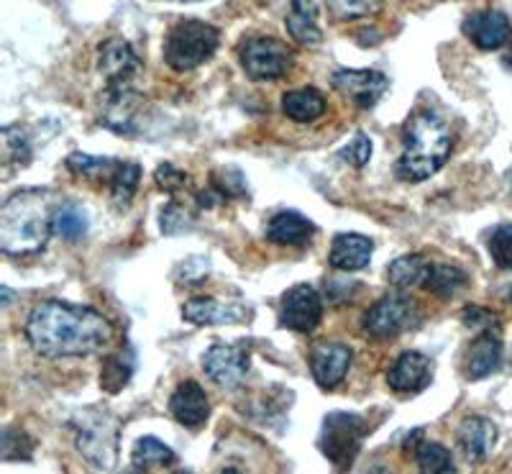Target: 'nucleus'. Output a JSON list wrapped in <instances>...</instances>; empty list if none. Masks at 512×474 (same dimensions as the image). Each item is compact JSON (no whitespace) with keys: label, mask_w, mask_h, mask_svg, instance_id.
I'll list each match as a JSON object with an SVG mask.
<instances>
[{"label":"nucleus","mask_w":512,"mask_h":474,"mask_svg":"<svg viewBox=\"0 0 512 474\" xmlns=\"http://www.w3.org/2000/svg\"><path fill=\"white\" fill-rule=\"evenodd\" d=\"M113 336L103 313L88 305L44 300L26 318V339L41 357H88L100 352Z\"/></svg>","instance_id":"f257e3e1"},{"label":"nucleus","mask_w":512,"mask_h":474,"mask_svg":"<svg viewBox=\"0 0 512 474\" xmlns=\"http://www.w3.org/2000/svg\"><path fill=\"white\" fill-rule=\"evenodd\" d=\"M54 205L49 190H21L0 208V249L13 257L44 249L52 231Z\"/></svg>","instance_id":"f03ea898"},{"label":"nucleus","mask_w":512,"mask_h":474,"mask_svg":"<svg viewBox=\"0 0 512 474\" xmlns=\"http://www.w3.org/2000/svg\"><path fill=\"white\" fill-rule=\"evenodd\" d=\"M454 147L448 123L433 111H418L402 129V154L395 172L405 182H423L446 164Z\"/></svg>","instance_id":"7ed1b4c3"},{"label":"nucleus","mask_w":512,"mask_h":474,"mask_svg":"<svg viewBox=\"0 0 512 474\" xmlns=\"http://www.w3.org/2000/svg\"><path fill=\"white\" fill-rule=\"evenodd\" d=\"M75 444L90 467L98 472H113L118 464V439H121V421L113 410L103 405L82 408L72 416Z\"/></svg>","instance_id":"20e7f679"},{"label":"nucleus","mask_w":512,"mask_h":474,"mask_svg":"<svg viewBox=\"0 0 512 474\" xmlns=\"http://www.w3.org/2000/svg\"><path fill=\"white\" fill-rule=\"evenodd\" d=\"M221 44L216 26L187 18L169 29L164 41V62L175 72H190L205 65Z\"/></svg>","instance_id":"39448f33"},{"label":"nucleus","mask_w":512,"mask_h":474,"mask_svg":"<svg viewBox=\"0 0 512 474\" xmlns=\"http://www.w3.org/2000/svg\"><path fill=\"white\" fill-rule=\"evenodd\" d=\"M367 431V421L356 413H346V410H336V413H328L323 418L318 446L338 474L349 472L354 467Z\"/></svg>","instance_id":"423d86ee"},{"label":"nucleus","mask_w":512,"mask_h":474,"mask_svg":"<svg viewBox=\"0 0 512 474\" xmlns=\"http://www.w3.org/2000/svg\"><path fill=\"white\" fill-rule=\"evenodd\" d=\"M420 318V305L410 295H384L364 313V331L374 339H395L418 326Z\"/></svg>","instance_id":"0eeeda50"},{"label":"nucleus","mask_w":512,"mask_h":474,"mask_svg":"<svg viewBox=\"0 0 512 474\" xmlns=\"http://www.w3.org/2000/svg\"><path fill=\"white\" fill-rule=\"evenodd\" d=\"M241 67L251 80H277L292 67V49L280 39L256 36L241 47Z\"/></svg>","instance_id":"6e6552de"},{"label":"nucleus","mask_w":512,"mask_h":474,"mask_svg":"<svg viewBox=\"0 0 512 474\" xmlns=\"http://www.w3.org/2000/svg\"><path fill=\"white\" fill-rule=\"evenodd\" d=\"M251 367L249 349L244 344H213L203 357V369L218 387L236 390L246 380Z\"/></svg>","instance_id":"1a4fd4ad"},{"label":"nucleus","mask_w":512,"mask_h":474,"mask_svg":"<svg viewBox=\"0 0 512 474\" xmlns=\"http://www.w3.org/2000/svg\"><path fill=\"white\" fill-rule=\"evenodd\" d=\"M98 72L105 77L108 88H128L141 72V59L126 39L103 41L98 49Z\"/></svg>","instance_id":"9d476101"},{"label":"nucleus","mask_w":512,"mask_h":474,"mask_svg":"<svg viewBox=\"0 0 512 474\" xmlns=\"http://www.w3.org/2000/svg\"><path fill=\"white\" fill-rule=\"evenodd\" d=\"M323 318V300L310 285H295L287 290L282 298L280 321L285 328H292L297 334H310L315 331Z\"/></svg>","instance_id":"9b49d317"},{"label":"nucleus","mask_w":512,"mask_h":474,"mask_svg":"<svg viewBox=\"0 0 512 474\" xmlns=\"http://www.w3.org/2000/svg\"><path fill=\"white\" fill-rule=\"evenodd\" d=\"M331 82L359 108H374L390 88V80L377 70H336Z\"/></svg>","instance_id":"f8f14e48"},{"label":"nucleus","mask_w":512,"mask_h":474,"mask_svg":"<svg viewBox=\"0 0 512 474\" xmlns=\"http://www.w3.org/2000/svg\"><path fill=\"white\" fill-rule=\"evenodd\" d=\"M351 349L338 341H320L310 352V372L323 390H333L344 382L351 367Z\"/></svg>","instance_id":"ddd939ff"},{"label":"nucleus","mask_w":512,"mask_h":474,"mask_svg":"<svg viewBox=\"0 0 512 474\" xmlns=\"http://www.w3.org/2000/svg\"><path fill=\"white\" fill-rule=\"evenodd\" d=\"M461 31L482 52H495L510 41L512 24L502 11H477L464 18Z\"/></svg>","instance_id":"4468645a"},{"label":"nucleus","mask_w":512,"mask_h":474,"mask_svg":"<svg viewBox=\"0 0 512 474\" xmlns=\"http://www.w3.org/2000/svg\"><path fill=\"white\" fill-rule=\"evenodd\" d=\"M139 106L141 98L131 85L128 88H108L105 90L103 111H100V123L111 131H118V134H134Z\"/></svg>","instance_id":"2eb2a0df"},{"label":"nucleus","mask_w":512,"mask_h":474,"mask_svg":"<svg viewBox=\"0 0 512 474\" xmlns=\"http://www.w3.org/2000/svg\"><path fill=\"white\" fill-rule=\"evenodd\" d=\"M431 382V362L420 352H405L395 359L387 372V385L402 395H413L425 390Z\"/></svg>","instance_id":"dca6fc26"},{"label":"nucleus","mask_w":512,"mask_h":474,"mask_svg":"<svg viewBox=\"0 0 512 474\" xmlns=\"http://www.w3.org/2000/svg\"><path fill=\"white\" fill-rule=\"evenodd\" d=\"M169 413L187 428H200L210 416V403L203 387L195 380H185L169 398Z\"/></svg>","instance_id":"f3484780"},{"label":"nucleus","mask_w":512,"mask_h":474,"mask_svg":"<svg viewBox=\"0 0 512 474\" xmlns=\"http://www.w3.org/2000/svg\"><path fill=\"white\" fill-rule=\"evenodd\" d=\"M456 439L469 462H484L489 451L495 449L497 426L484 416H469L461 421Z\"/></svg>","instance_id":"a211bd4d"},{"label":"nucleus","mask_w":512,"mask_h":474,"mask_svg":"<svg viewBox=\"0 0 512 474\" xmlns=\"http://www.w3.org/2000/svg\"><path fill=\"white\" fill-rule=\"evenodd\" d=\"M502 362V341L497 328H487L474 339L466 354V377L469 380H484L500 369Z\"/></svg>","instance_id":"6ab92c4d"},{"label":"nucleus","mask_w":512,"mask_h":474,"mask_svg":"<svg viewBox=\"0 0 512 474\" xmlns=\"http://www.w3.org/2000/svg\"><path fill=\"white\" fill-rule=\"evenodd\" d=\"M374 252V241L361 234H338L331 246V267L341 272H359L369 267Z\"/></svg>","instance_id":"aec40b11"},{"label":"nucleus","mask_w":512,"mask_h":474,"mask_svg":"<svg viewBox=\"0 0 512 474\" xmlns=\"http://www.w3.org/2000/svg\"><path fill=\"white\" fill-rule=\"evenodd\" d=\"M285 24L292 39L297 44H303V47H315V44L323 41L315 0H290V11H287Z\"/></svg>","instance_id":"412c9836"},{"label":"nucleus","mask_w":512,"mask_h":474,"mask_svg":"<svg viewBox=\"0 0 512 474\" xmlns=\"http://www.w3.org/2000/svg\"><path fill=\"white\" fill-rule=\"evenodd\" d=\"M182 316L195 326H218V323H239L244 311L239 305H226L216 298H192L182 305Z\"/></svg>","instance_id":"4be33fe9"},{"label":"nucleus","mask_w":512,"mask_h":474,"mask_svg":"<svg viewBox=\"0 0 512 474\" xmlns=\"http://www.w3.org/2000/svg\"><path fill=\"white\" fill-rule=\"evenodd\" d=\"M315 234V226L305 216L295 211H282L277 216H272V221L267 223V239L272 244L282 246H300L305 241H310V236Z\"/></svg>","instance_id":"5701e85b"},{"label":"nucleus","mask_w":512,"mask_h":474,"mask_svg":"<svg viewBox=\"0 0 512 474\" xmlns=\"http://www.w3.org/2000/svg\"><path fill=\"white\" fill-rule=\"evenodd\" d=\"M282 111L295 123H313L326 113V98L315 88L290 90L282 98Z\"/></svg>","instance_id":"b1692460"},{"label":"nucleus","mask_w":512,"mask_h":474,"mask_svg":"<svg viewBox=\"0 0 512 474\" xmlns=\"http://www.w3.org/2000/svg\"><path fill=\"white\" fill-rule=\"evenodd\" d=\"M431 270L433 267L428 264L425 257H420V254H405V257L395 259V262L387 267V280H390V285H395L397 290H413V287L428 282Z\"/></svg>","instance_id":"393cba45"},{"label":"nucleus","mask_w":512,"mask_h":474,"mask_svg":"<svg viewBox=\"0 0 512 474\" xmlns=\"http://www.w3.org/2000/svg\"><path fill=\"white\" fill-rule=\"evenodd\" d=\"M90 229L88 213L82 211L80 205L75 203H64L59 208H54V218H52V231L57 236L67 241H80L85 239Z\"/></svg>","instance_id":"a878e982"},{"label":"nucleus","mask_w":512,"mask_h":474,"mask_svg":"<svg viewBox=\"0 0 512 474\" xmlns=\"http://www.w3.org/2000/svg\"><path fill=\"white\" fill-rule=\"evenodd\" d=\"M131 462L134 467H162V464L175 462V451L169 449L164 441H159L157 436H144V439L136 441L134 451H131Z\"/></svg>","instance_id":"bb28decb"},{"label":"nucleus","mask_w":512,"mask_h":474,"mask_svg":"<svg viewBox=\"0 0 512 474\" xmlns=\"http://www.w3.org/2000/svg\"><path fill=\"white\" fill-rule=\"evenodd\" d=\"M420 474H456V464L451 451L438 441H423L418 446Z\"/></svg>","instance_id":"cd10ccee"},{"label":"nucleus","mask_w":512,"mask_h":474,"mask_svg":"<svg viewBox=\"0 0 512 474\" xmlns=\"http://www.w3.org/2000/svg\"><path fill=\"white\" fill-rule=\"evenodd\" d=\"M139 182H141V167H139V164H131V162L118 164V170L113 172V177H111L113 203H116L118 208H126V205L131 203V198L136 195Z\"/></svg>","instance_id":"c85d7f7f"},{"label":"nucleus","mask_w":512,"mask_h":474,"mask_svg":"<svg viewBox=\"0 0 512 474\" xmlns=\"http://www.w3.org/2000/svg\"><path fill=\"white\" fill-rule=\"evenodd\" d=\"M466 280H469V277H466V272L461 270V267L441 264V267H433L425 287H428L433 295H438V298H451V295L459 293L461 287H466Z\"/></svg>","instance_id":"c756f323"},{"label":"nucleus","mask_w":512,"mask_h":474,"mask_svg":"<svg viewBox=\"0 0 512 474\" xmlns=\"http://www.w3.org/2000/svg\"><path fill=\"white\" fill-rule=\"evenodd\" d=\"M131 372H134V364L128 362L123 354H113L103 362V369H100V387L105 393H121L123 387L131 380Z\"/></svg>","instance_id":"7c9ffc66"},{"label":"nucleus","mask_w":512,"mask_h":474,"mask_svg":"<svg viewBox=\"0 0 512 474\" xmlns=\"http://www.w3.org/2000/svg\"><path fill=\"white\" fill-rule=\"evenodd\" d=\"M0 454H3V462H29L34 457V439L21 428H3Z\"/></svg>","instance_id":"2f4dec72"},{"label":"nucleus","mask_w":512,"mask_h":474,"mask_svg":"<svg viewBox=\"0 0 512 474\" xmlns=\"http://www.w3.org/2000/svg\"><path fill=\"white\" fill-rule=\"evenodd\" d=\"M3 162H6V167H11V164L13 167H26L31 162L29 139L16 126H8L3 131Z\"/></svg>","instance_id":"473e14b6"},{"label":"nucleus","mask_w":512,"mask_h":474,"mask_svg":"<svg viewBox=\"0 0 512 474\" xmlns=\"http://www.w3.org/2000/svg\"><path fill=\"white\" fill-rule=\"evenodd\" d=\"M67 167L80 177H100L108 170H118V164L108 157H93V154L75 152L67 157Z\"/></svg>","instance_id":"72a5a7b5"},{"label":"nucleus","mask_w":512,"mask_h":474,"mask_svg":"<svg viewBox=\"0 0 512 474\" xmlns=\"http://www.w3.org/2000/svg\"><path fill=\"white\" fill-rule=\"evenodd\" d=\"M326 3L341 21H356V18L372 16L384 6V0H326Z\"/></svg>","instance_id":"f704fd0d"},{"label":"nucleus","mask_w":512,"mask_h":474,"mask_svg":"<svg viewBox=\"0 0 512 474\" xmlns=\"http://www.w3.org/2000/svg\"><path fill=\"white\" fill-rule=\"evenodd\" d=\"M489 254L500 270H512V223H502L489 236Z\"/></svg>","instance_id":"c9c22d12"},{"label":"nucleus","mask_w":512,"mask_h":474,"mask_svg":"<svg viewBox=\"0 0 512 474\" xmlns=\"http://www.w3.org/2000/svg\"><path fill=\"white\" fill-rule=\"evenodd\" d=\"M210 262L205 257H190L175 270V280L180 285H200L208 277Z\"/></svg>","instance_id":"e433bc0d"},{"label":"nucleus","mask_w":512,"mask_h":474,"mask_svg":"<svg viewBox=\"0 0 512 474\" xmlns=\"http://www.w3.org/2000/svg\"><path fill=\"white\" fill-rule=\"evenodd\" d=\"M372 139H369L367 134H356L354 139H351L349 147L341 152V157H344V162H349L351 167H356V170H361V167H367L369 159H372Z\"/></svg>","instance_id":"4c0bfd02"},{"label":"nucleus","mask_w":512,"mask_h":474,"mask_svg":"<svg viewBox=\"0 0 512 474\" xmlns=\"http://www.w3.org/2000/svg\"><path fill=\"white\" fill-rule=\"evenodd\" d=\"M162 231L164 234H180L187 229V213L185 208H180L177 203H169L167 208H162Z\"/></svg>","instance_id":"58836bf2"},{"label":"nucleus","mask_w":512,"mask_h":474,"mask_svg":"<svg viewBox=\"0 0 512 474\" xmlns=\"http://www.w3.org/2000/svg\"><path fill=\"white\" fill-rule=\"evenodd\" d=\"M154 180H157L159 188L167 190V193H177V190L185 188L187 185L185 172L175 170L172 164H162V167L157 170V175H154Z\"/></svg>","instance_id":"ea45409f"},{"label":"nucleus","mask_w":512,"mask_h":474,"mask_svg":"<svg viewBox=\"0 0 512 474\" xmlns=\"http://www.w3.org/2000/svg\"><path fill=\"white\" fill-rule=\"evenodd\" d=\"M464 323L469 328H482V331H487V328H497V316L495 313L484 311V308H466L464 311Z\"/></svg>","instance_id":"a19ab883"},{"label":"nucleus","mask_w":512,"mask_h":474,"mask_svg":"<svg viewBox=\"0 0 512 474\" xmlns=\"http://www.w3.org/2000/svg\"><path fill=\"white\" fill-rule=\"evenodd\" d=\"M123 474H144V472H141V467H134V469H126Z\"/></svg>","instance_id":"79ce46f5"},{"label":"nucleus","mask_w":512,"mask_h":474,"mask_svg":"<svg viewBox=\"0 0 512 474\" xmlns=\"http://www.w3.org/2000/svg\"><path fill=\"white\" fill-rule=\"evenodd\" d=\"M221 474H241L239 472V469H233V467H228V469H223V472Z\"/></svg>","instance_id":"37998d69"},{"label":"nucleus","mask_w":512,"mask_h":474,"mask_svg":"<svg viewBox=\"0 0 512 474\" xmlns=\"http://www.w3.org/2000/svg\"><path fill=\"white\" fill-rule=\"evenodd\" d=\"M177 3H198V0H177Z\"/></svg>","instance_id":"c03bdc74"},{"label":"nucleus","mask_w":512,"mask_h":474,"mask_svg":"<svg viewBox=\"0 0 512 474\" xmlns=\"http://www.w3.org/2000/svg\"><path fill=\"white\" fill-rule=\"evenodd\" d=\"M507 298H510V303H512V287H510V290H507Z\"/></svg>","instance_id":"a18cd8bd"},{"label":"nucleus","mask_w":512,"mask_h":474,"mask_svg":"<svg viewBox=\"0 0 512 474\" xmlns=\"http://www.w3.org/2000/svg\"><path fill=\"white\" fill-rule=\"evenodd\" d=\"M175 474H190V472H185V469H180V472H175Z\"/></svg>","instance_id":"49530a36"},{"label":"nucleus","mask_w":512,"mask_h":474,"mask_svg":"<svg viewBox=\"0 0 512 474\" xmlns=\"http://www.w3.org/2000/svg\"><path fill=\"white\" fill-rule=\"evenodd\" d=\"M507 65H512V57H510V59H507Z\"/></svg>","instance_id":"de8ad7c7"}]
</instances>
